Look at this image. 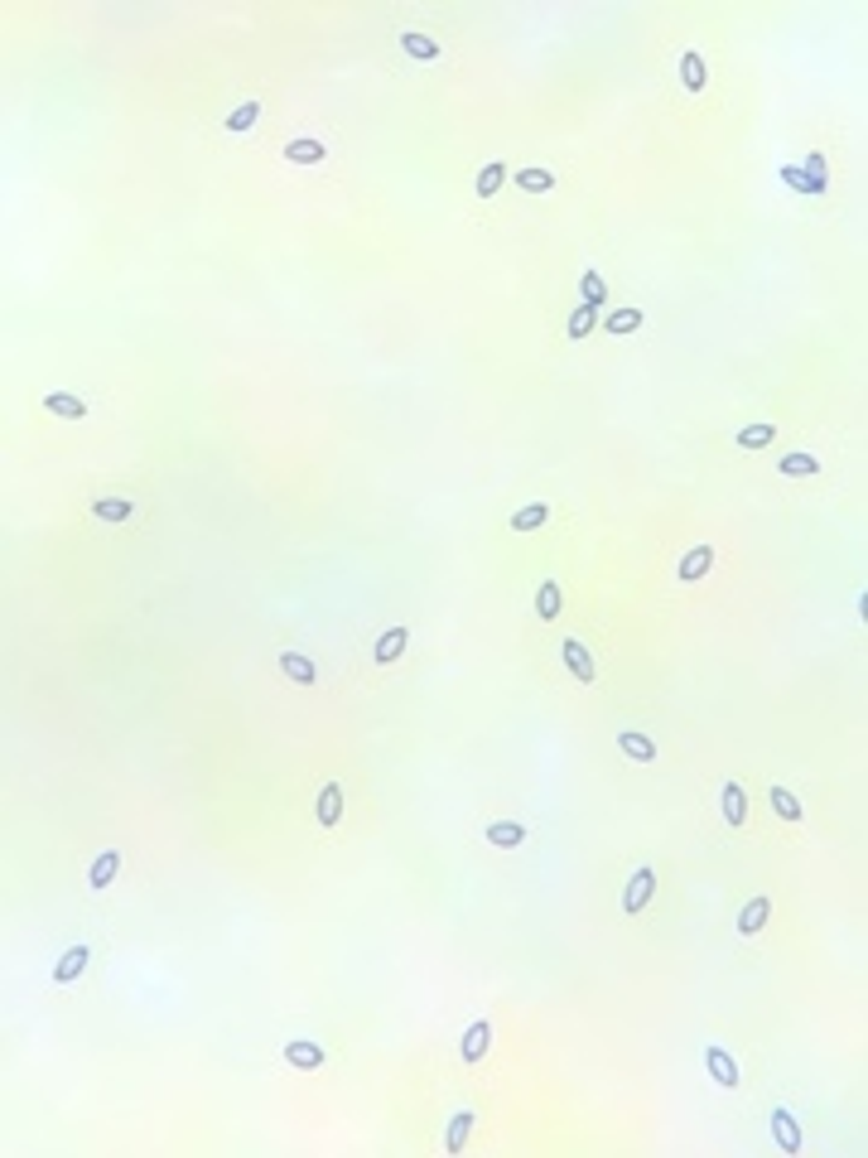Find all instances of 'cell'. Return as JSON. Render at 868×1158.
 <instances>
[{
    "label": "cell",
    "instance_id": "obj_23",
    "mask_svg": "<svg viewBox=\"0 0 868 1158\" xmlns=\"http://www.w3.org/2000/svg\"><path fill=\"white\" fill-rule=\"evenodd\" d=\"M487 845H497V849L526 845V826L522 820H493V826H487Z\"/></svg>",
    "mask_w": 868,
    "mask_h": 1158
},
{
    "label": "cell",
    "instance_id": "obj_27",
    "mask_svg": "<svg viewBox=\"0 0 868 1158\" xmlns=\"http://www.w3.org/2000/svg\"><path fill=\"white\" fill-rule=\"evenodd\" d=\"M536 618H540V623H555V618H559V579H540V589H536Z\"/></svg>",
    "mask_w": 868,
    "mask_h": 1158
},
{
    "label": "cell",
    "instance_id": "obj_1",
    "mask_svg": "<svg viewBox=\"0 0 868 1158\" xmlns=\"http://www.w3.org/2000/svg\"><path fill=\"white\" fill-rule=\"evenodd\" d=\"M705 1071H709V1081L719 1086V1091L743 1086V1067H738V1057L724 1048V1042H705Z\"/></svg>",
    "mask_w": 868,
    "mask_h": 1158
},
{
    "label": "cell",
    "instance_id": "obj_9",
    "mask_svg": "<svg viewBox=\"0 0 868 1158\" xmlns=\"http://www.w3.org/2000/svg\"><path fill=\"white\" fill-rule=\"evenodd\" d=\"M719 811H724V826H743L748 820V792H743V783H724V792H719Z\"/></svg>",
    "mask_w": 868,
    "mask_h": 1158
},
{
    "label": "cell",
    "instance_id": "obj_29",
    "mask_svg": "<svg viewBox=\"0 0 868 1158\" xmlns=\"http://www.w3.org/2000/svg\"><path fill=\"white\" fill-rule=\"evenodd\" d=\"M579 295H584V304H589V310H604V300H608V285H604V275H598L594 266L579 275Z\"/></svg>",
    "mask_w": 868,
    "mask_h": 1158
},
{
    "label": "cell",
    "instance_id": "obj_17",
    "mask_svg": "<svg viewBox=\"0 0 868 1158\" xmlns=\"http://www.w3.org/2000/svg\"><path fill=\"white\" fill-rule=\"evenodd\" d=\"M680 82H685V92H705L709 68H705V53H699V49H685V53H680Z\"/></svg>",
    "mask_w": 868,
    "mask_h": 1158
},
{
    "label": "cell",
    "instance_id": "obj_33",
    "mask_svg": "<svg viewBox=\"0 0 868 1158\" xmlns=\"http://www.w3.org/2000/svg\"><path fill=\"white\" fill-rule=\"evenodd\" d=\"M772 811H777L781 820H791V826L806 816V811H801V801H796V792H787V787H772Z\"/></svg>",
    "mask_w": 868,
    "mask_h": 1158
},
{
    "label": "cell",
    "instance_id": "obj_24",
    "mask_svg": "<svg viewBox=\"0 0 868 1158\" xmlns=\"http://www.w3.org/2000/svg\"><path fill=\"white\" fill-rule=\"evenodd\" d=\"M618 748H623L633 763H656V744H651L647 734H637V729H623V734H618Z\"/></svg>",
    "mask_w": 868,
    "mask_h": 1158
},
{
    "label": "cell",
    "instance_id": "obj_21",
    "mask_svg": "<svg viewBox=\"0 0 868 1158\" xmlns=\"http://www.w3.org/2000/svg\"><path fill=\"white\" fill-rule=\"evenodd\" d=\"M473 1120H478V1115H473L468 1106H458L454 1115H449V1135H444V1149L449 1153H464V1144H468V1135H473Z\"/></svg>",
    "mask_w": 868,
    "mask_h": 1158
},
{
    "label": "cell",
    "instance_id": "obj_7",
    "mask_svg": "<svg viewBox=\"0 0 868 1158\" xmlns=\"http://www.w3.org/2000/svg\"><path fill=\"white\" fill-rule=\"evenodd\" d=\"M772 1139L781 1144V1153H801V1144H806L801 1125H796V1115H791L787 1106H777V1110H772Z\"/></svg>",
    "mask_w": 868,
    "mask_h": 1158
},
{
    "label": "cell",
    "instance_id": "obj_5",
    "mask_svg": "<svg viewBox=\"0 0 868 1158\" xmlns=\"http://www.w3.org/2000/svg\"><path fill=\"white\" fill-rule=\"evenodd\" d=\"M651 893H656V874L647 869V864H642V869H637L633 878H627V888H623V913H627V917H637V913L651 903Z\"/></svg>",
    "mask_w": 868,
    "mask_h": 1158
},
{
    "label": "cell",
    "instance_id": "obj_11",
    "mask_svg": "<svg viewBox=\"0 0 868 1158\" xmlns=\"http://www.w3.org/2000/svg\"><path fill=\"white\" fill-rule=\"evenodd\" d=\"M121 864H125V859H121V849H102V855L92 859V869H88V888H92V893H106V888H111V878L121 874Z\"/></svg>",
    "mask_w": 868,
    "mask_h": 1158
},
{
    "label": "cell",
    "instance_id": "obj_8",
    "mask_svg": "<svg viewBox=\"0 0 868 1158\" xmlns=\"http://www.w3.org/2000/svg\"><path fill=\"white\" fill-rule=\"evenodd\" d=\"M405 647H411V633L396 623V627H386L382 637H376V647H372V662L376 666H391V662H401L405 657Z\"/></svg>",
    "mask_w": 868,
    "mask_h": 1158
},
{
    "label": "cell",
    "instance_id": "obj_34",
    "mask_svg": "<svg viewBox=\"0 0 868 1158\" xmlns=\"http://www.w3.org/2000/svg\"><path fill=\"white\" fill-rule=\"evenodd\" d=\"M256 121H261V102H256V97H251V102H242V107H236L232 116H227V131H236V135H242V131H251V125H256Z\"/></svg>",
    "mask_w": 868,
    "mask_h": 1158
},
{
    "label": "cell",
    "instance_id": "obj_22",
    "mask_svg": "<svg viewBox=\"0 0 868 1158\" xmlns=\"http://www.w3.org/2000/svg\"><path fill=\"white\" fill-rule=\"evenodd\" d=\"M777 473H781V478H816V473H820V459L806 454V449H791V454H781Z\"/></svg>",
    "mask_w": 868,
    "mask_h": 1158
},
{
    "label": "cell",
    "instance_id": "obj_32",
    "mask_svg": "<svg viewBox=\"0 0 868 1158\" xmlns=\"http://www.w3.org/2000/svg\"><path fill=\"white\" fill-rule=\"evenodd\" d=\"M772 440H777V425H767V421H762V425H743V430H738V449H767Z\"/></svg>",
    "mask_w": 868,
    "mask_h": 1158
},
{
    "label": "cell",
    "instance_id": "obj_14",
    "mask_svg": "<svg viewBox=\"0 0 868 1158\" xmlns=\"http://www.w3.org/2000/svg\"><path fill=\"white\" fill-rule=\"evenodd\" d=\"M280 672H285L295 686H319V666L304 652H280Z\"/></svg>",
    "mask_w": 868,
    "mask_h": 1158
},
{
    "label": "cell",
    "instance_id": "obj_26",
    "mask_svg": "<svg viewBox=\"0 0 868 1158\" xmlns=\"http://www.w3.org/2000/svg\"><path fill=\"white\" fill-rule=\"evenodd\" d=\"M550 522V502H526L522 512H512V532H540Z\"/></svg>",
    "mask_w": 868,
    "mask_h": 1158
},
{
    "label": "cell",
    "instance_id": "obj_20",
    "mask_svg": "<svg viewBox=\"0 0 868 1158\" xmlns=\"http://www.w3.org/2000/svg\"><path fill=\"white\" fill-rule=\"evenodd\" d=\"M88 512L97 522H131L135 517V502L131 497H97V502H88Z\"/></svg>",
    "mask_w": 868,
    "mask_h": 1158
},
{
    "label": "cell",
    "instance_id": "obj_12",
    "mask_svg": "<svg viewBox=\"0 0 868 1158\" xmlns=\"http://www.w3.org/2000/svg\"><path fill=\"white\" fill-rule=\"evenodd\" d=\"M767 913H772V898H767V893L748 898L743 913H738V937H758V931L767 927Z\"/></svg>",
    "mask_w": 868,
    "mask_h": 1158
},
{
    "label": "cell",
    "instance_id": "obj_10",
    "mask_svg": "<svg viewBox=\"0 0 868 1158\" xmlns=\"http://www.w3.org/2000/svg\"><path fill=\"white\" fill-rule=\"evenodd\" d=\"M88 966H92V946H88V941H82V946H68V951L59 956V966H53V980H59V985H73Z\"/></svg>",
    "mask_w": 868,
    "mask_h": 1158
},
{
    "label": "cell",
    "instance_id": "obj_16",
    "mask_svg": "<svg viewBox=\"0 0 868 1158\" xmlns=\"http://www.w3.org/2000/svg\"><path fill=\"white\" fill-rule=\"evenodd\" d=\"M280 155H285L290 164H324V160H328V145L314 141V135H300V141H290Z\"/></svg>",
    "mask_w": 868,
    "mask_h": 1158
},
{
    "label": "cell",
    "instance_id": "obj_31",
    "mask_svg": "<svg viewBox=\"0 0 868 1158\" xmlns=\"http://www.w3.org/2000/svg\"><path fill=\"white\" fill-rule=\"evenodd\" d=\"M642 324H647V314H642V310H613L604 329L613 333V338H623V333H637Z\"/></svg>",
    "mask_w": 868,
    "mask_h": 1158
},
{
    "label": "cell",
    "instance_id": "obj_4",
    "mask_svg": "<svg viewBox=\"0 0 868 1158\" xmlns=\"http://www.w3.org/2000/svg\"><path fill=\"white\" fill-rule=\"evenodd\" d=\"M280 1057H285L295 1071H319L328 1062V1052L319 1048V1042H309V1038H290V1042H280Z\"/></svg>",
    "mask_w": 868,
    "mask_h": 1158
},
{
    "label": "cell",
    "instance_id": "obj_35",
    "mask_svg": "<svg viewBox=\"0 0 868 1158\" xmlns=\"http://www.w3.org/2000/svg\"><path fill=\"white\" fill-rule=\"evenodd\" d=\"M781 184L796 189V193H806V179H801V170H796V164H781Z\"/></svg>",
    "mask_w": 868,
    "mask_h": 1158
},
{
    "label": "cell",
    "instance_id": "obj_6",
    "mask_svg": "<svg viewBox=\"0 0 868 1158\" xmlns=\"http://www.w3.org/2000/svg\"><path fill=\"white\" fill-rule=\"evenodd\" d=\"M709 570H714V546L705 541V546H690V551L680 555V565H676V579H680V584H695V579H705Z\"/></svg>",
    "mask_w": 868,
    "mask_h": 1158
},
{
    "label": "cell",
    "instance_id": "obj_25",
    "mask_svg": "<svg viewBox=\"0 0 868 1158\" xmlns=\"http://www.w3.org/2000/svg\"><path fill=\"white\" fill-rule=\"evenodd\" d=\"M502 184H507V160H493V164H483V170H478V184H473V193H478V199H497Z\"/></svg>",
    "mask_w": 868,
    "mask_h": 1158
},
{
    "label": "cell",
    "instance_id": "obj_30",
    "mask_svg": "<svg viewBox=\"0 0 868 1158\" xmlns=\"http://www.w3.org/2000/svg\"><path fill=\"white\" fill-rule=\"evenodd\" d=\"M594 324H598V310H589V304H579V310L569 314V324H565V333H569V343H584L594 333Z\"/></svg>",
    "mask_w": 868,
    "mask_h": 1158
},
{
    "label": "cell",
    "instance_id": "obj_19",
    "mask_svg": "<svg viewBox=\"0 0 868 1158\" xmlns=\"http://www.w3.org/2000/svg\"><path fill=\"white\" fill-rule=\"evenodd\" d=\"M44 411L59 415V421H88V401H78L73 392H49V396H44Z\"/></svg>",
    "mask_w": 868,
    "mask_h": 1158
},
{
    "label": "cell",
    "instance_id": "obj_28",
    "mask_svg": "<svg viewBox=\"0 0 868 1158\" xmlns=\"http://www.w3.org/2000/svg\"><path fill=\"white\" fill-rule=\"evenodd\" d=\"M512 184L522 189V193H550V189H555V174L531 164V170H516V174H512Z\"/></svg>",
    "mask_w": 868,
    "mask_h": 1158
},
{
    "label": "cell",
    "instance_id": "obj_13",
    "mask_svg": "<svg viewBox=\"0 0 868 1158\" xmlns=\"http://www.w3.org/2000/svg\"><path fill=\"white\" fill-rule=\"evenodd\" d=\"M314 816H319L324 830H333L343 820V787L338 783H324V792H319V801H314Z\"/></svg>",
    "mask_w": 868,
    "mask_h": 1158
},
{
    "label": "cell",
    "instance_id": "obj_2",
    "mask_svg": "<svg viewBox=\"0 0 868 1158\" xmlns=\"http://www.w3.org/2000/svg\"><path fill=\"white\" fill-rule=\"evenodd\" d=\"M487 1048H493V1018H473L464 1028V1038H458V1057H464L468 1067H478L487 1057Z\"/></svg>",
    "mask_w": 868,
    "mask_h": 1158
},
{
    "label": "cell",
    "instance_id": "obj_18",
    "mask_svg": "<svg viewBox=\"0 0 868 1158\" xmlns=\"http://www.w3.org/2000/svg\"><path fill=\"white\" fill-rule=\"evenodd\" d=\"M396 44H401L405 53H411L415 63H434V59L444 53V49H439V39H429V34H420V30H405V34L396 39Z\"/></svg>",
    "mask_w": 868,
    "mask_h": 1158
},
{
    "label": "cell",
    "instance_id": "obj_3",
    "mask_svg": "<svg viewBox=\"0 0 868 1158\" xmlns=\"http://www.w3.org/2000/svg\"><path fill=\"white\" fill-rule=\"evenodd\" d=\"M559 657H565L569 676L579 681V686H594V681H598V662L589 657V647H584L579 637H565V642H559Z\"/></svg>",
    "mask_w": 868,
    "mask_h": 1158
},
{
    "label": "cell",
    "instance_id": "obj_15",
    "mask_svg": "<svg viewBox=\"0 0 868 1158\" xmlns=\"http://www.w3.org/2000/svg\"><path fill=\"white\" fill-rule=\"evenodd\" d=\"M796 170H801V179H806V199H820V193L830 189V174H825V155H820V150H810Z\"/></svg>",
    "mask_w": 868,
    "mask_h": 1158
}]
</instances>
